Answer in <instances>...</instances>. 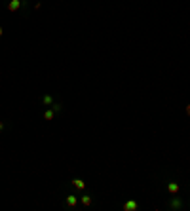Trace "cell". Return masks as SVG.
<instances>
[{"mask_svg":"<svg viewBox=\"0 0 190 211\" xmlns=\"http://www.w3.org/2000/svg\"><path fill=\"white\" fill-rule=\"evenodd\" d=\"M137 209H139V203L135 200H129V202L124 203V211H137Z\"/></svg>","mask_w":190,"mask_h":211,"instance_id":"obj_1","label":"cell"},{"mask_svg":"<svg viewBox=\"0 0 190 211\" xmlns=\"http://www.w3.org/2000/svg\"><path fill=\"white\" fill-rule=\"evenodd\" d=\"M19 8H21V2H19V0H12V2L8 4V10H10V12H17Z\"/></svg>","mask_w":190,"mask_h":211,"instance_id":"obj_2","label":"cell"},{"mask_svg":"<svg viewBox=\"0 0 190 211\" xmlns=\"http://www.w3.org/2000/svg\"><path fill=\"white\" fill-rule=\"evenodd\" d=\"M78 203V198L76 196H67V206L68 207H74Z\"/></svg>","mask_w":190,"mask_h":211,"instance_id":"obj_3","label":"cell"},{"mask_svg":"<svg viewBox=\"0 0 190 211\" xmlns=\"http://www.w3.org/2000/svg\"><path fill=\"white\" fill-rule=\"evenodd\" d=\"M167 190L171 194H177V192H179V183H169L167 184Z\"/></svg>","mask_w":190,"mask_h":211,"instance_id":"obj_4","label":"cell"},{"mask_svg":"<svg viewBox=\"0 0 190 211\" xmlns=\"http://www.w3.org/2000/svg\"><path fill=\"white\" fill-rule=\"evenodd\" d=\"M72 186H74V188H78V190H82V188L86 186V183H84L82 179H74V181H72Z\"/></svg>","mask_w":190,"mask_h":211,"instance_id":"obj_5","label":"cell"},{"mask_svg":"<svg viewBox=\"0 0 190 211\" xmlns=\"http://www.w3.org/2000/svg\"><path fill=\"white\" fill-rule=\"evenodd\" d=\"M80 202L84 203V206H91V196H87V194H86V196H82Z\"/></svg>","mask_w":190,"mask_h":211,"instance_id":"obj_6","label":"cell"},{"mask_svg":"<svg viewBox=\"0 0 190 211\" xmlns=\"http://www.w3.org/2000/svg\"><path fill=\"white\" fill-rule=\"evenodd\" d=\"M42 103H44V105H53V99H51V95H44Z\"/></svg>","mask_w":190,"mask_h":211,"instance_id":"obj_7","label":"cell"},{"mask_svg":"<svg viewBox=\"0 0 190 211\" xmlns=\"http://www.w3.org/2000/svg\"><path fill=\"white\" fill-rule=\"evenodd\" d=\"M53 114H55V112L50 109V110H46V112H44V118H46V120H51V118H53Z\"/></svg>","mask_w":190,"mask_h":211,"instance_id":"obj_8","label":"cell"},{"mask_svg":"<svg viewBox=\"0 0 190 211\" xmlns=\"http://www.w3.org/2000/svg\"><path fill=\"white\" fill-rule=\"evenodd\" d=\"M171 209H181V202H179V200H173L171 202Z\"/></svg>","mask_w":190,"mask_h":211,"instance_id":"obj_9","label":"cell"},{"mask_svg":"<svg viewBox=\"0 0 190 211\" xmlns=\"http://www.w3.org/2000/svg\"><path fill=\"white\" fill-rule=\"evenodd\" d=\"M61 109H63V107L59 105V103H53V107H51V110H53V112H59Z\"/></svg>","mask_w":190,"mask_h":211,"instance_id":"obj_10","label":"cell"},{"mask_svg":"<svg viewBox=\"0 0 190 211\" xmlns=\"http://www.w3.org/2000/svg\"><path fill=\"white\" fill-rule=\"evenodd\" d=\"M186 114H188V116H190V105H188V107H186Z\"/></svg>","mask_w":190,"mask_h":211,"instance_id":"obj_11","label":"cell"},{"mask_svg":"<svg viewBox=\"0 0 190 211\" xmlns=\"http://www.w3.org/2000/svg\"><path fill=\"white\" fill-rule=\"evenodd\" d=\"M0 129H4V122H0Z\"/></svg>","mask_w":190,"mask_h":211,"instance_id":"obj_12","label":"cell"},{"mask_svg":"<svg viewBox=\"0 0 190 211\" xmlns=\"http://www.w3.org/2000/svg\"><path fill=\"white\" fill-rule=\"evenodd\" d=\"M2 32H4V31H2V27H0V36H2Z\"/></svg>","mask_w":190,"mask_h":211,"instance_id":"obj_13","label":"cell"}]
</instances>
